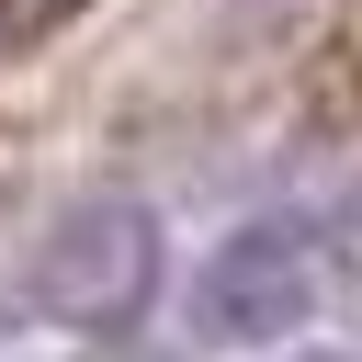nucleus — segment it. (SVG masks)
<instances>
[{"label":"nucleus","mask_w":362,"mask_h":362,"mask_svg":"<svg viewBox=\"0 0 362 362\" xmlns=\"http://www.w3.org/2000/svg\"><path fill=\"white\" fill-rule=\"evenodd\" d=\"M317 294H328V249H317V226L260 215V226H238V238L204 260V283H192V328H204L215 351H249V339L305 328Z\"/></svg>","instance_id":"1"},{"label":"nucleus","mask_w":362,"mask_h":362,"mask_svg":"<svg viewBox=\"0 0 362 362\" xmlns=\"http://www.w3.org/2000/svg\"><path fill=\"white\" fill-rule=\"evenodd\" d=\"M294 362H351V351H294Z\"/></svg>","instance_id":"3"},{"label":"nucleus","mask_w":362,"mask_h":362,"mask_svg":"<svg viewBox=\"0 0 362 362\" xmlns=\"http://www.w3.org/2000/svg\"><path fill=\"white\" fill-rule=\"evenodd\" d=\"M147 272H158V238H147L136 204H79V215H57V238L34 249V294H45L57 317H79V328L124 317V305L147 294Z\"/></svg>","instance_id":"2"}]
</instances>
